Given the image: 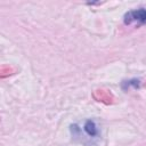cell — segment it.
Segmentation results:
<instances>
[{"instance_id": "cell-2", "label": "cell", "mask_w": 146, "mask_h": 146, "mask_svg": "<svg viewBox=\"0 0 146 146\" xmlns=\"http://www.w3.org/2000/svg\"><path fill=\"white\" fill-rule=\"evenodd\" d=\"M81 130H83V133L89 139H97L100 136V129H99L98 124L96 123V121H94L91 119L84 121Z\"/></svg>"}, {"instance_id": "cell-1", "label": "cell", "mask_w": 146, "mask_h": 146, "mask_svg": "<svg viewBox=\"0 0 146 146\" xmlns=\"http://www.w3.org/2000/svg\"><path fill=\"white\" fill-rule=\"evenodd\" d=\"M123 22L125 25H131V24H136L137 26L145 25L146 24V8H138V9H132V10L127 11L123 16Z\"/></svg>"}, {"instance_id": "cell-3", "label": "cell", "mask_w": 146, "mask_h": 146, "mask_svg": "<svg viewBox=\"0 0 146 146\" xmlns=\"http://www.w3.org/2000/svg\"><path fill=\"white\" fill-rule=\"evenodd\" d=\"M140 86V81L138 79H132V80H129V81H124L122 83V87L124 89L127 88H130V87H133V88H139Z\"/></svg>"}]
</instances>
